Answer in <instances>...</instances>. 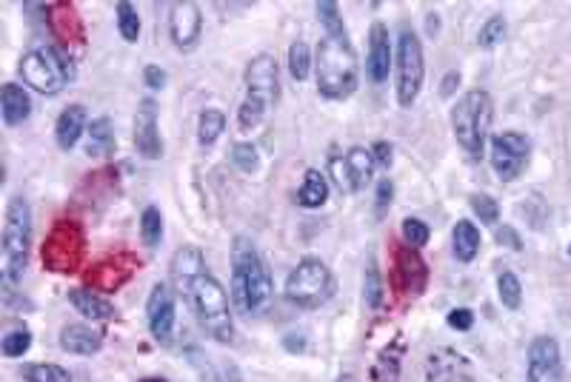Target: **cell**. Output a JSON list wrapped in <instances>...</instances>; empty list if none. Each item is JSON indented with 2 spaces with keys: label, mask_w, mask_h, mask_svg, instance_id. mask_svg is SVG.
Returning a JSON list of instances; mask_svg holds the SVG:
<instances>
[{
  "label": "cell",
  "mask_w": 571,
  "mask_h": 382,
  "mask_svg": "<svg viewBox=\"0 0 571 382\" xmlns=\"http://www.w3.org/2000/svg\"><path fill=\"white\" fill-rule=\"evenodd\" d=\"M314 78H317V92L328 100H346L354 95L360 80L358 69V55L349 43V34H326L317 43V57H314Z\"/></svg>",
  "instance_id": "obj_1"
},
{
  "label": "cell",
  "mask_w": 571,
  "mask_h": 382,
  "mask_svg": "<svg viewBox=\"0 0 571 382\" xmlns=\"http://www.w3.org/2000/svg\"><path fill=\"white\" fill-rule=\"evenodd\" d=\"M274 291L272 274L249 237L232 243V300L243 314H258Z\"/></svg>",
  "instance_id": "obj_2"
},
{
  "label": "cell",
  "mask_w": 571,
  "mask_h": 382,
  "mask_svg": "<svg viewBox=\"0 0 571 382\" xmlns=\"http://www.w3.org/2000/svg\"><path fill=\"white\" fill-rule=\"evenodd\" d=\"M183 294H186L189 305H192L200 328L206 331L212 340H218V342L235 340V323H232V311H228V297L218 277L209 271L197 274L192 283L183 288Z\"/></svg>",
  "instance_id": "obj_3"
},
{
  "label": "cell",
  "mask_w": 571,
  "mask_h": 382,
  "mask_svg": "<svg viewBox=\"0 0 571 382\" xmlns=\"http://www.w3.org/2000/svg\"><path fill=\"white\" fill-rule=\"evenodd\" d=\"M0 274H4V288H12L23 279L32 246V209L23 197H12L6 206L4 240H0Z\"/></svg>",
  "instance_id": "obj_4"
},
{
  "label": "cell",
  "mask_w": 571,
  "mask_h": 382,
  "mask_svg": "<svg viewBox=\"0 0 571 382\" xmlns=\"http://www.w3.org/2000/svg\"><path fill=\"white\" fill-rule=\"evenodd\" d=\"M491 120H494V103H491V95L483 92V88H472V92H466L451 109L454 137L472 160L483 157Z\"/></svg>",
  "instance_id": "obj_5"
},
{
  "label": "cell",
  "mask_w": 571,
  "mask_h": 382,
  "mask_svg": "<svg viewBox=\"0 0 571 382\" xmlns=\"http://www.w3.org/2000/svg\"><path fill=\"white\" fill-rule=\"evenodd\" d=\"M335 294V277L320 257H303L286 277V297L300 309H317Z\"/></svg>",
  "instance_id": "obj_6"
},
{
  "label": "cell",
  "mask_w": 571,
  "mask_h": 382,
  "mask_svg": "<svg viewBox=\"0 0 571 382\" xmlns=\"http://www.w3.org/2000/svg\"><path fill=\"white\" fill-rule=\"evenodd\" d=\"M20 74L23 83L32 86L41 95H58L63 86L69 83L72 69L69 63L60 57L58 49L52 46H37L32 52L23 55L20 60Z\"/></svg>",
  "instance_id": "obj_7"
},
{
  "label": "cell",
  "mask_w": 571,
  "mask_h": 382,
  "mask_svg": "<svg viewBox=\"0 0 571 382\" xmlns=\"http://www.w3.org/2000/svg\"><path fill=\"white\" fill-rule=\"evenodd\" d=\"M423 78H426L423 46L414 32L403 29L397 37V103L403 109L414 106V100L421 97Z\"/></svg>",
  "instance_id": "obj_8"
},
{
  "label": "cell",
  "mask_w": 571,
  "mask_h": 382,
  "mask_svg": "<svg viewBox=\"0 0 571 382\" xmlns=\"http://www.w3.org/2000/svg\"><path fill=\"white\" fill-rule=\"evenodd\" d=\"M83 260V232L69 220H60L52 234H49L46 246H43V263L46 269L69 274L78 271Z\"/></svg>",
  "instance_id": "obj_9"
},
{
  "label": "cell",
  "mask_w": 571,
  "mask_h": 382,
  "mask_svg": "<svg viewBox=\"0 0 571 382\" xmlns=\"http://www.w3.org/2000/svg\"><path fill=\"white\" fill-rule=\"evenodd\" d=\"M531 155V143L526 134L520 132H503V134H494L491 137V149H489V160H491V169L498 172L500 180L512 183L523 174L526 163Z\"/></svg>",
  "instance_id": "obj_10"
},
{
  "label": "cell",
  "mask_w": 571,
  "mask_h": 382,
  "mask_svg": "<svg viewBox=\"0 0 571 382\" xmlns=\"http://www.w3.org/2000/svg\"><path fill=\"white\" fill-rule=\"evenodd\" d=\"M526 382H563V356L554 337H535L529 346Z\"/></svg>",
  "instance_id": "obj_11"
},
{
  "label": "cell",
  "mask_w": 571,
  "mask_h": 382,
  "mask_svg": "<svg viewBox=\"0 0 571 382\" xmlns=\"http://www.w3.org/2000/svg\"><path fill=\"white\" fill-rule=\"evenodd\" d=\"M146 323L151 337L158 342H172L174 323H177V302H174V291L166 283H155V288H151V294L146 300Z\"/></svg>",
  "instance_id": "obj_12"
},
{
  "label": "cell",
  "mask_w": 571,
  "mask_h": 382,
  "mask_svg": "<svg viewBox=\"0 0 571 382\" xmlns=\"http://www.w3.org/2000/svg\"><path fill=\"white\" fill-rule=\"evenodd\" d=\"M200 32H203V11L197 4H192V0H177V4L169 6V37L181 52H189V49L197 46Z\"/></svg>",
  "instance_id": "obj_13"
},
{
  "label": "cell",
  "mask_w": 571,
  "mask_h": 382,
  "mask_svg": "<svg viewBox=\"0 0 571 382\" xmlns=\"http://www.w3.org/2000/svg\"><path fill=\"white\" fill-rule=\"evenodd\" d=\"M246 95L263 100L272 109L281 97V72H277V60L272 55H258L251 57L246 66Z\"/></svg>",
  "instance_id": "obj_14"
},
{
  "label": "cell",
  "mask_w": 571,
  "mask_h": 382,
  "mask_svg": "<svg viewBox=\"0 0 571 382\" xmlns=\"http://www.w3.org/2000/svg\"><path fill=\"white\" fill-rule=\"evenodd\" d=\"M135 146L146 160H158L163 155V140L158 132V103L151 97L141 100L135 114Z\"/></svg>",
  "instance_id": "obj_15"
},
{
  "label": "cell",
  "mask_w": 571,
  "mask_h": 382,
  "mask_svg": "<svg viewBox=\"0 0 571 382\" xmlns=\"http://www.w3.org/2000/svg\"><path fill=\"white\" fill-rule=\"evenodd\" d=\"M391 72V43H389V29L383 23H374L369 32V60H366V74L372 83H386Z\"/></svg>",
  "instance_id": "obj_16"
},
{
  "label": "cell",
  "mask_w": 571,
  "mask_h": 382,
  "mask_svg": "<svg viewBox=\"0 0 571 382\" xmlns=\"http://www.w3.org/2000/svg\"><path fill=\"white\" fill-rule=\"evenodd\" d=\"M86 109L81 103H72L60 111V118L55 123V140H58V146L63 151H72L74 146H78V140L86 134Z\"/></svg>",
  "instance_id": "obj_17"
},
{
  "label": "cell",
  "mask_w": 571,
  "mask_h": 382,
  "mask_svg": "<svg viewBox=\"0 0 571 382\" xmlns=\"http://www.w3.org/2000/svg\"><path fill=\"white\" fill-rule=\"evenodd\" d=\"M58 342H60V348L69 351V354L92 356V354L100 351V346H104V337H100L95 328H89L83 323H72V325H63Z\"/></svg>",
  "instance_id": "obj_18"
},
{
  "label": "cell",
  "mask_w": 571,
  "mask_h": 382,
  "mask_svg": "<svg viewBox=\"0 0 571 382\" xmlns=\"http://www.w3.org/2000/svg\"><path fill=\"white\" fill-rule=\"evenodd\" d=\"M0 114H4L6 126H20L23 120H29L32 100L27 95V88L18 83H6L4 92H0Z\"/></svg>",
  "instance_id": "obj_19"
},
{
  "label": "cell",
  "mask_w": 571,
  "mask_h": 382,
  "mask_svg": "<svg viewBox=\"0 0 571 382\" xmlns=\"http://www.w3.org/2000/svg\"><path fill=\"white\" fill-rule=\"evenodd\" d=\"M346 172H349V183H351V191H363L366 186L372 183V177H374V155H372V149H366V146H351L346 151Z\"/></svg>",
  "instance_id": "obj_20"
},
{
  "label": "cell",
  "mask_w": 571,
  "mask_h": 382,
  "mask_svg": "<svg viewBox=\"0 0 571 382\" xmlns=\"http://www.w3.org/2000/svg\"><path fill=\"white\" fill-rule=\"evenodd\" d=\"M69 302L74 305V311L89 317V320H114V317H118V311H114V305L109 300H104L89 288H72Z\"/></svg>",
  "instance_id": "obj_21"
},
{
  "label": "cell",
  "mask_w": 571,
  "mask_h": 382,
  "mask_svg": "<svg viewBox=\"0 0 571 382\" xmlns=\"http://www.w3.org/2000/svg\"><path fill=\"white\" fill-rule=\"evenodd\" d=\"M206 271V260H203V254L192 246H186L174 254V260H172V279H174V286L177 288H186L197 274Z\"/></svg>",
  "instance_id": "obj_22"
},
{
  "label": "cell",
  "mask_w": 571,
  "mask_h": 382,
  "mask_svg": "<svg viewBox=\"0 0 571 382\" xmlns=\"http://www.w3.org/2000/svg\"><path fill=\"white\" fill-rule=\"evenodd\" d=\"M397 269H400L405 291H412V294H421L423 286H426V263L417 257V248L405 246L397 254Z\"/></svg>",
  "instance_id": "obj_23"
},
{
  "label": "cell",
  "mask_w": 571,
  "mask_h": 382,
  "mask_svg": "<svg viewBox=\"0 0 571 382\" xmlns=\"http://www.w3.org/2000/svg\"><path fill=\"white\" fill-rule=\"evenodd\" d=\"M451 246H454V257L460 263H472L480 254V232L472 220H460L451 232Z\"/></svg>",
  "instance_id": "obj_24"
},
{
  "label": "cell",
  "mask_w": 571,
  "mask_h": 382,
  "mask_svg": "<svg viewBox=\"0 0 571 382\" xmlns=\"http://www.w3.org/2000/svg\"><path fill=\"white\" fill-rule=\"evenodd\" d=\"M114 151V132L109 118H97L86 129V155L89 157H106Z\"/></svg>",
  "instance_id": "obj_25"
},
{
  "label": "cell",
  "mask_w": 571,
  "mask_h": 382,
  "mask_svg": "<svg viewBox=\"0 0 571 382\" xmlns=\"http://www.w3.org/2000/svg\"><path fill=\"white\" fill-rule=\"evenodd\" d=\"M328 200V183H326V174L309 169L306 177H303V186L297 191V202L303 209H320L323 202Z\"/></svg>",
  "instance_id": "obj_26"
},
{
  "label": "cell",
  "mask_w": 571,
  "mask_h": 382,
  "mask_svg": "<svg viewBox=\"0 0 571 382\" xmlns=\"http://www.w3.org/2000/svg\"><path fill=\"white\" fill-rule=\"evenodd\" d=\"M223 129H226L223 111L203 109L200 118H197V143L200 146H214V143H218V137L223 134Z\"/></svg>",
  "instance_id": "obj_27"
},
{
  "label": "cell",
  "mask_w": 571,
  "mask_h": 382,
  "mask_svg": "<svg viewBox=\"0 0 571 382\" xmlns=\"http://www.w3.org/2000/svg\"><path fill=\"white\" fill-rule=\"evenodd\" d=\"M114 15H118V29H120L123 41L137 43V37H141V15H137V9L129 4V0H120L118 9H114Z\"/></svg>",
  "instance_id": "obj_28"
},
{
  "label": "cell",
  "mask_w": 571,
  "mask_h": 382,
  "mask_svg": "<svg viewBox=\"0 0 571 382\" xmlns=\"http://www.w3.org/2000/svg\"><path fill=\"white\" fill-rule=\"evenodd\" d=\"M27 382H72V374L63 365L55 363H35L23 368Z\"/></svg>",
  "instance_id": "obj_29"
},
{
  "label": "cell",
  "mask_w": 571,
  "mask_h": 382,
  "mask_svg": "<svg viewBox=\"0 0 571 382\" xmlns=\"http://www.w3.org/2000/svg\"><path fill=\"white\" fill-rule=\"evenodd\" d=\"M266 111H269V106H266L263 100L246 95V100H243V103H240V109H237V123H240V129H243V132L258 129V126L263 123V118H266Z\"/></svg>",
  "instance_id": "obj_30"
},
{
  "label": "cell",
  "mask_w": 571,
  "mask_h": 382,
  "mask_svg": "<svg viewBox=\"0 0 571 382\" xmlns=\"http://www.w3.org/2000/svg\"><path fill=\"white\" fill-rule=\"evenodd\" d=\"M498 294H500V302L505 305V309L517 311L520 302H523V286H520V279L512 271H503L498 277Z\"/></svg>",
  "instance_id": "obj_31"
},
{
  "label": "cell",
  "mask_w": 571,
  "mask_h": 382,
  "mask_svg": "<svg viewBox=\"0 0 571 382\" xmlns=\"http://www.w3.org/2000/svg\"><path fill=\"white\" fill-rule=\"evenodd\" d=\"M309 69H312V55H309V46L303 41H295L289 46V74L295 80H306L309 78Z\"/></svg>",
  "instance_id": "obj_32"
},
{
  "label": "cell",
  "mask_w": 571,
  "mask_h": 382,
  "mask_svg": "<svg viewBox=\"0 0 571 382\" xmlns=\"http://www.w3.org/2000/svg\"><path fill=\"white\" fill-rule=\"evenodd\" d=\"M141 234H143V243L149 248H155L160 243V240H163V214H160V209L149 206L141 214Z\"/></svg>",
  "instance_id": "obj_33"
},
{
  "label": "cell",
  "mask_w": 571,
  "mask_h": 382,
  "mask_svg": "<svg viewBox=\"0 0 571 382\" xmlns=\"http://www.w3.org/2000/svg\"><path fill=\"white\" fill-rule=\"evenodd\" d=\"M505 37V18L503 15H491L477 34V46L480 49H494Z\"/></svg>",
  "instance_id": "obj_34"
},
{
  "label": "cell",
  "mask_w": 571,
  "mask_h": 382,
  "mask_svg": "<svg viewBox=\"0 0 571 382\" xmlns=\"http://www.w3.org/2000/svg\"><path fill=\"white\" fill-rule=\"evenodd\" d=\"M32 348V334L27 328H18V331H9V334L4 337V346H0V351H4V356H9V360H15V356H23Z\"/></svg>",
  "instance_id": "obj_35"
},
{
  "label": "cell",
  "mask_w": 571,
  "mask_h": 382,
  "mask_svg": "<svg viewBox=\"0 0 571 382\" xmlns=\"http://www.w3.org/2000/svg\"><path fill=\"white\" fill-rule=\"evenodd\" d=\"M363 297L369 309H377L380 300H383V279H380L374 260L369 263V269H366V277H363Z\"/></svg>",
  "instance_id": "obj_36"
},
{
  "label": "cell",
  "mask_w": 571,
  "mask_h": 382,
  "mask_svg": "<svg viewBox=\"0 0 571 382\" xmlns=\"http://www.w3.org/2000/svg\"><path fill=\"white\" fill-rule=\"evenodd\" d=\"M317 18L323 23V32L326 34H346V27H343V18H340V9L337 4H317Z\"/></svg>",
  "instance_id": "obj_37"
},
{
  "label": "cell",
  "mask_w": 571,
  "mask_h": 382,
  "mask_svg": "<svg viewBox=\"0 0 571 382\" xmlns=\"http://www.w3.org/2000/svg\"><path fill=\"white\" fill-rule=\"evenodd\" d=\"M428 225L423 220H417V218H405L403 220V240H405V246L409 248H421L428 243Z\"/></svg>",
  "instance_id": "obj_38"
},
{
  "label": "cell",
  "mask_w": 571,
  "mask_h": 382,
  "mask_svg": "<svg viewBox=\"0 0 571 382\" xmlns=\"http://www.w3.org/2000/svg\"><path fill=\"white\" fill-rule=\"evenodd\" d=\"M232 160H235L237 169H240V172H246V174L258 172V165H260L258 149L251 146V143H237V146L232 149Z\"/></svg>",
  "instance_id": "obj_39"
},
{
  "label": "cell",
  "mask_w": 571,
  "mask_h": 382,
  "mask_svg": "<svg viewBox=\"0 0 571 382\" xmlns=\"http://www.w3.org/2000/svg\"><path fill=\"white\" fill-rule=\"evenodd\" d=\"M472 211L480 218V223H498V218H500L498 200L489 197V195H475L472 197Z\"/></svg>",
  "instance_id": "obj_40"
},
{
  "label": "cell",
  "mask_w": 571,
  "mask_h": 382,
  "mask_svg": "<svg viewBox=\"0 0 571 382\" xmlns=\"http://www.w3.org/2000/svg\"><path fill=\"white\" fill-rule=\"evenodd\" d=\"M446 320L457 331H468V328L475 325V314H472V309H451Z\"/></svg>",
  "instance_id": "obj_41"
},
{
  "label": "cell",
  "mask_w": 571,
  "mask_h": 382,
  "mask_svg": "<svg viewBox=\"0 0 571 382\" xmlns=\"http://www.w3.org/2000/svg\"><path fill=\"white\" fill-rule=\"evenodd\" d=\"M391 195H395V186H391V180H380L377 183V214H383L391 206Z\"/></svg>",
  "instance_id": "obj_42"
},
{
  "label": "cell",
  "mask_w": 571,
  "mask_h": 382,
  "mask_svg": "<svg viewBox=\"0 0 571 382\" xmlns=\"http://www.w3.org/2000/svg\"><path fill=\"white\" fill-rule=\"evenodd\" d=\"M143 83L149 88H163V86H166V72H163L160 66H146L143 69Z\"/></svg>",
  "instance_id": "obj_43"
},
{
  "label": "cell",
  "mask_w": 571,
  "mask_h": 382,
  "mask_svg": "<svg viewBox=\"0 0 571 382\" xmlns=\"http://www.w3.org/2000/svg\"><path fill=\"white\" fill-rule=\"evenodd\" d=\"M332 172L337 174V186H340V191H351L349 172H346V160H332Z\"/></svg>",
  "instance_id": "obj_44"
},
{
  "label": "cell",
  "mask_w": 571,
  "mask_h": 382,
  "mask_svg": "<svg viewBox=\"0 0 571 382\" xmlns=\"http://www.w3.org/2000/svg\"><path fill=\"white\" fill-rule=\"evenodd\" d=\"M494 237H498V243H509V248H514V251H520V248H523V246H520V237H517V234L512 232V228H509V225L498 228V234H494Z\"/></svg>",
  "instance_id": "obj_45"
},
{
  "label": "cell",
  "mask_w": 571,
  "mask_h": 382,
  "mask_svg": "<svg viewBox=\"0 0 571 382\" xmlns=\"http://www.w3.org/2000/svg\"><path fill=\"white\" fill-rule=\"evenodd\" d=\"M372 155H374V160L380 163V165H391V146L389 143H383V140H380V143H374L372 146Z\"/></svg>",
  "instance_id": "obj_46"
},
{
  "label": "cell",
  "mask_w": 571,
  "mask_h": 382,
  "mask_svg": "<svg viewBox=\"0 0 571 382\" xmlns=\"http://www.w3.org/2000/svg\"><path fill=\"white\" fill-rule=\"evenodd\" d=\"M454 86H460V74H457V72H449V74H446V80H443L440 95H443V97H451V95H454Z\"/></svg>",
  "instance_id": "obj_47"
},
{
  "label": "cell",
  "mask_w": 571,
  "mask_h": 382,
  "mask_svg": "<svg viewBox=\"0 0 571 382\" xmlns=\"http://www.w3.org/2000/svg\"><path fill=\"white\" fill-rule=\"evenodd\" d=\"M141 382H169V379H163V377H143Z\"/></svg>",
  "instance_id": "obj_48"
},
{
  "label": "cell",
  "mask_w": 571,
  "mask_h": 382,
  "mask_svg": "<svg viewBox=\"0 0 571 382\" xmlns=\"http://www.w3.org/2000/svg\"><path fill=\"white\" fill-rule=\"evenodd\" d=\"M337 382H358V379H354V377H351V374H346V377H340V379H337Z\"/></svg>",
  "instance_id": "obj_49"
},
{
  "label": "cell",
  "mask_w": 571,
  "mask_h": 382,
  "mask_svg": "<svg viewBox=\"0 0 571 382\" xmlns=\"http://www.w3.org/2000/svg\"><path fill=\"white\" fill-rule=\"evenodd\" d=\"M568 257H571V246H568Z\"/></svg>",
  "instance_id": "obj_50"
}]
</instances>
